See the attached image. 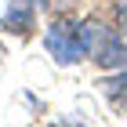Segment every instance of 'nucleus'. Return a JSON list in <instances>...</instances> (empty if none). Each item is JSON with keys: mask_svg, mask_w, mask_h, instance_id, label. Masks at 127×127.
<instances>
[{"mask_svg": "<svg viewBox=\"0 0 127 127\" xmlns=\"http://www.w3.org/2000/svg\"><path fill=\"white\" fill-rule=\"evenodd\" d=\"M76 33H80V40H84V51H87L98 65L120 69L127 62V44H124V36H120L116 29H105L102 22H80Z\"/></svg>", "mask_w": 127, "mask_h": 127, "instance_id": "nucleus-1", "label": "nucleus"}, {"mask_svg": "<svg viewBox=\"0 0 127 127\" xmlns=\"http://www.w3.org/2000/svg\"><path fill=\"white\" fill-rule=\"evenodd\" d=\"M29 26H33V0H11L7 15H4V29L26 33Z\"/></svg>", "mask_w": 127, "mask_h": 127, "instance_id": "nucleus-3", "label": "nucleus"}, {"mask_svg": "<svg viewBox=\"0 0 127 127\" xmlns=\"http://www.w3.org/2000/svg\"><path fill=\"white\" fill-rule=\"evenodd\" d=\"M44 47L55 55V62H62V65H69V62H80L87 51H84V40H80L76 26H65V22H55L47 29V36H44Z\"/></svg>", "mask_w": 127, "mask_h": 127, "instance_id": "nucleus-2", "label": "nucleus"}, {"mask_svg": "<svg viewBox=\"0 0 127 127\" xmlns=\"http://www.w3.org/2000/svg\"><path fill=\"white\" fill-rule=\"evenodd\" d=\"M98 87H102V95H105L113 105H127V69L116 73V76H109V80H102Z\"/></svg>", "mask_w": 127, "mask_h": 127, "instance_id": "nucleus-4", "label": "nucleus"}, {"mask_svg": "<svg viewBox=\"0 0 127 127\" xmlns=\"http://www.w3.org/2000/svg\"><path fill=\"white\" fill-rule=\"evenodd\" d=\"M116 18H120V29H127V4H120V7H116Z\"/></svg>", "mask_w": 127, "mask_h": 127, "instance_id": "nucleus-5", "label": "nucleus"}]
</instances>
